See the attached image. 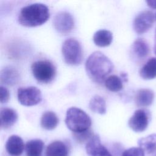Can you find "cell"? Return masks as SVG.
<instances>
[{
	"instance_id": "6da1fadb",
	"label": "cell",
	"mask_w": 156,
	"mask_h": 156,
	"mask_svg": "<svg viewBox=\"0 0 156 156\" xmlns=\"http://www.w3.org/2000/svg\"><path fill=\"white\" fill-rule=\"evenodd\" d=\"M111 60L100 51L93 52L86 60L85 70L88 77L94 82L101 83L112 71Z\"/></svg>"
},
{
	"instance_id": "7a4b0ae2",
	"label": "cell",
	"mask_w": 156,
	"mask_h": 156,
	"mask_svg": "<svg viewBox=\"0 0 156 156\" xmlns=\"http://www.w3.org/2000/svg\"><path fill=\"white\" fill-rule=\"evenodd\" d=\"M49 16V10L46 5L34 3L23 7L19 13L18 20L23 26L35 27L46 23Z\"/></svg>"
},
{
	"instance_id": "3957f363",
	"label": "cell",
	"mask_w": 156,
	"mask_h": 156,
	"mask_svg": "<svg viewBox=\"0 0 156 156\" xmlns=\"http://www.w3.org/2000/svg\"><path fill=\"white\" fill-rule=\"evenodd\" d=\"M65 124L73 133H80L90 129L91 120L84 111L73 107L66 112Z\"/></svg>"
},
{
	"instance_id": "277c9868",
	"label": "cell",
	"mask_w": 156,
	"mask_h": 156,
	"mask_svg": "<svg viewBox=\"0 0 156 156\" xmlns=\"http://www.w3.org/2000/svg\"><path fill=\"white\" fill-rule=\"evenodd\" d=\"M31 71L35 79L42 83L51 82L56 74V68L54 65L48 60L34 62L31 65Z\"/></svg>"
},
{
	"instance_id": "5b68a950",
	"label": "cell",
	"mask_w": 156,
	"mask_h": 156,
	"mask_svg": "<svg viewBox=\"0 0 156 156\" xmlns=\"http://www.w3.org/2000/svg\"><path fill=\"white\" fill-rule=\"evenodd\" d=\"M62 52L65 62L68 65H78L82 62L83 58L82 46L74 38H70L63 42Z\"/></svg>"
},
{
	"instance_id": "8992f818",
	"label": "cell",
	"mask_w": 156,
	"mask_h": 156,
	"mask_svg": "<svg viewBox=\"0 0 156 156\" xmlns=\"http://www.w3.org/2000/svg\"><path fill=\"white\" fill-rule=\"evenodd\" d=\"M17 97L19 102L24 106H33L41 101V91L36 87H21L18 90Z\"/></svg>"
},
{
	"instance_id": "52a82bcc",
	"label": "cell",
	"mask_w": 156,
	"mask_h": 156,
	"mask_svg": "<svg viewBox=\"0 0 156 156\" xmlns=\"http://www.w3.org/2000/svg\"><path fill=\"white\" fill-rule=\"evenodd\" d=\"M53 24L55 30L62 34L69 33L74 26L72 15L67 12H59L54 17Z\"/></svg>"
},
{
	"instance_id": "ba28073f",
	"label": "cell",
	"mask_w": 156,
	"mask_h": 156,
	"mask_svg": "<svg viewBox=\"0 0 156 156\" xmlns=\"http://www.w3.org/2000/svg\"><path fill=\"white\" fill-rule=\"evenodd\" d=\"M154 16L151 11L144 10L140 12L134 19L133 29L139 34L147 32L152 26Z\"/></svg>"
},
{
	"instance_id": "9c48e42d",
	"label": "cell",
	"mask_w": 156,
	"mask_h": 156,
	"mask_svg": "<svg viewBox=\"0 0 156 156\" xmlns=\"http://www.w3.org/2000/svg\"><path fill=\"white\" fill-rule=\"evenodd\" d=\"M149 124L147 112L142 109L136 110L129 120V127L136 132H141L146 129Z\"/></svg>"
},
{
	"instance_id": "30bf717a",
	"label": "cell",
	"mask_w": 156,
	"mask_h": 156,
	"mask_svg": "<svg viewBox=\"0 0 156 156\" xmlns=\"http://www.w3.org/2000/svg\"><path fill=\"white\" fill-rule=\"evenodd\" d=\"M85 150L88 156H112L107 149L101 142L97 135L94 136L86 143Z\"/></svg>"
},
{
	"instance_id": "8fae6325",
	"label": "cell",
	"mask_w": 156,
	"mask_h": 156,
	"mask_svg": "<svg viewBox=\"0 0 156 156\" xmlns=\"http://www.w3.org/2000/svg\"><path fill=\"white\" fill-rule=\"evenodd\" d=\"M6 151L12 156H20L25 149L23 139L16 135L9 137L5 143Z\"/></svg>"
},
{
	"instance_id": "7c38bea8",
	"label": "cell",
	"mask_w": 156,
	"mask_h": 156,
	"mask_svg": "<svg viewBox=\"0 0 156 156\" xmlns=\"http://www.w3.org/2000/svg\"><path fill=\"white\" fill-rule=\"evenodd\" d=\"M1 82L7 85H14L20 80V74L18 70L12 66L4 68L0 74Z\"/></svg>"
},
{
	"instance_id": "4fadbf2b",
	"label": "cell",
	"mask_w": 156,
	"mask_h": 156,
	"mask_svg": "<svg viewBox=\"0 0 156 156\" xmlns=\"http://www.w3.org/2000/svg\"><path fill=\"white\" fill-rule=\"evenodd\" d=\"M1 127L6 129L12 127L18 119V115L16 111L10 108H2L0 112Z\"/></svg>"
},
{
	"instance_id": "5bb4252c",
	"label": "cell",
	"mask_w": 156,
	"mask_h": 156,
	"mask_svg": "<svg viewBox=\"0 0 156 156\" xmlns=\"http://www.w3.org/2000/svg\"><path fill=\"white\" fill-rule=\"evenodd\" d=\"M67 146L61 141H54L46 147V156H68Z\"/></svg>"
},
{
	"instance_id": "9a60e30c",
	"label": "cell",
	"mask_w": 156,
	"mask_h": 156,
	"mask_svg": "<svg viewBox=\"0 0 156 156\" xmlns=\"http://www.w3.org/2000/svg\"><path fill=\"white\" fill-rule=\"evenodd\" d=\"M154 98V94L151 90L142 88L137 91L135 101L138 107H147L152 103Z\"/></svg>"
},
{
	"instance_id": "2e32d148",
	"label": "cell",
	"mask_w": 156,
	"mask_h": 156,
	"mask_svg": "<svg viewBox=\"0 0 156 156\" xmlns=\"http://www.w3.org/2000/svg\"><path fill=\"white\" fill-rule=\"evenodd\" d=\"M149 48L147 42L143 38L136 39L132 46V52L139 60L144 58L148 54Z\"/></svg>"
},
{
	"instance_id": "e0dca14e",
	"label": "cell",
	"mask_w": 156,
	"mask_h": 156,
	"mask_svg": "<svg viewBox=\"0 0 156 156\" xmlns=\"http://www.w3.org/2000/svg\"><path fill=\"white\" fill-rule=\"evenodd\" d=\"M93 39L96 46L105 47L111 44L113 40V35L112 33L108 30L101 29L94 33Z\"/></svg>"
},
{
	"instance_id": "ac0fdd59",
	"label": "cell",
	"mask_w": 156,
	"mask_h": 156,
	"mask_svg": "<svg viewBox=\"0 0 156 156\" xmlns=\"http://www.w3.org/2000/svg\"><path fill=\"white\" fill-rule=\"evenodd\" d=\"M44 144L40 139H34L28 141L25 145L27 156H41Z\"/></svg>"
},
{
	"instance_id": "d6986e66",
	"label": "cell",
	"mask_w": 156,
	"mask_h": 156,
	"mask_svg": "<svg viewBox=\"0 0 156 156\" xmlns=\"http://www.w3.org/2000/svg\"><path fill=\"white\" fill-rule=\"evenodd\" d=\"M58 118L56 114L51 111H47L43 113L40 124L41 126L48 130L54 129L58 124Z\"/></svg>"
},
{
	"instance_id": "ffe728a7",
	"label": "cell",
	"mask_w": 156,
	"mask_h": 156,
	"mask_svg": "<svg viewBox=\"0 0 156 156\" xmlns=\"http://www.w3.org/2000/svg\"><path fill=\"white\" fill-rule=\"evenodd\" d=\"M140 76L146 80L152 79L156 77V58H151L141 68Z\"/></svg>"
},
{
	"instance_id": "44dd1931",
	"label": "cell",
	"mask_w": 156,
	"mask_h": 156,
	"mask_svg": "<svg viewBox=\"0 0 156 156\" xmlns=\"http://www.w3.org/2000/svg\"><path fill=\"white\" fill-rule=\"evenodd\" d=\"M139 147L147 154H151L156 151V134H152L140 139L138 141Z\"/></svg>"
},
{
	"instance_id": "7402d4cb",
	"label": "cell",
	"mask_w": 156,
	"mask_h": 156,
	"mask_svg": "<svg viewBox=\"0 0 156 156\" xmlns=\"http://www.w3.org/2000/svg\"><path fill=\"white\" fill-rule=\"evenodd\" d=\"M90 109L94 112L101 115L106 113V103L104 99L99 95L94 96L89 102Z\"/></svg>"
},
{
	"instance_id": "603a6c76",
	"label": "cell",
	"mask_w": 156,
	"mask_h": 156,
	"mask_svg": "<svg viewBox=\"0 0 156 156\" xmlns=\"http://www.w3.org/2000/svg\"><path fill=\"white\" fill-rule=\"evenodd\" d=\"M105 86L110 91L117 92L122 90V82L120 77L116 75H111L105 80Z\"/></svg>"
},
{
	"instance_id": "cb8c5ba5",
	"label": "cell",
	"mask_w": 156,
	"mask_h": 156,
	"mask_svg": "<svg viewBox=\"0 0 156 156\" xmlns=\"http://www.w3.org/2000/svg\"><path fill=\"white\" fill-rule=\"evenodd\" d=\"M93 136V132L90 129L80 133H73L74 138L79 143H87Z\"/></svg>"
},
{
	"instance_id": "d4e9b609",
	"label": "cell",
	"mask_w": 156,
	"mask_h": 156,
	"mask_svg": "<svg viewBox=\"0 0 156 156\" xmlns=\"http://www.w3.org/2000/svg\"><path fill=\"white\" fill-rule=\"evenodd\" d=\"M121 156H144V152L140 147H133L125 150Z\"/></svg>"
},
{
	"instance_id": "484cf974",
	"label": "cell",
	"mask_w": 156,
	"mask_h": 156,
	"mask_svg": "<svg viewBox=\"0 0 156 156\" xmlns=\"http://www.w3.org/2000/svg\"><path fill=\"white\" fill-rule=\"evenodd\" d=\"M0 93H1V102L2 104L7 102L10 98V93L8 89L5 87H3L1 85L0 87Z\"/></svg>"
},
{
	"instance_id": "4316f807",
	"label": "cell",
	"mask_w": 156,
	"mask_h": 156,
	"mask_svg": "<svg viewBox=\"0 0 156 156\" xmlns=\"http://www.w3.org/2000/svg\"><path fill=\"white\" fill-rule=\"evenodd\" d=\"M146 3L150 7L156 9V0H148L146 1Z\"/></svg>"
},
{
	"instance_id": "83f0119b",
	"label": "cell",
	"mask_w": 156,
	"mask_h": 156,
	"mask_svg": "<svg viewBox=\"0 0 156 156\" xmlns=\"http://www.w3.org/2000/svg\"><path fill=\"white\" fill-rule=\"evenodd\" d=\"M154 49H155V53L156 54V31H155V46H154Z\"/></svg>"
}]
</instances>
